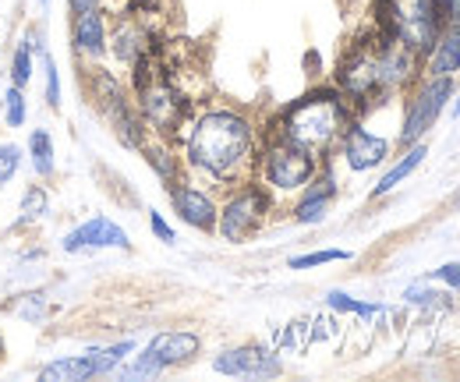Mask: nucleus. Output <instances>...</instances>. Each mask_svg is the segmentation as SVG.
Masks as SVG:
<instances>
[{"instance_id": "obj_17", "label": "nucleus", "mask_w": 460, "mask_h": 382, "mask_svg": "<svg viewBox=\"0 0 460 382\" xmlns=\"http://www.w3.org/2000/svg\"><path fill=\"white\" fill-rule=\"evenodd\" d=\"M32 54H43V47L36 43V29L25 32V40L14 47V60H11V85L25 89L32 78Z\"/></svg>"}, {"instance_id": "obj_23", "label": "nucleus", "mask_w": 460, "mask_h": 382, "mask_svg": "<svg viewBox=\"0 0 460 382\" xmlns=\"http://www.w3.org/2000/svg\"><path fill=\"white\" fill-rule=\"evenodd\" d=\"M4 120H7V128H22L25 124V96H22L18 85H11L7 96H4Z\"/></svg>"}, {"instance_id": "obj_25", "label": "nucleus", "mask_w": 460, "mask_h": 382, "mask_svg": "<svg viewBox=\"0 0 460 382\" xmlns=\"http://www.w3.org/2000/svg\"><path fill=\"white\" fill-rule=\"evenodd\" d=\"M18 166H22V149L18 146H0V184H7L14 173H18Z\"/></svg>"}, {"instance_id": "obj_7", "label": "nucleus", "mask_w": 460, "mask_h": 382, "mask_svg": "<svg viewBox=\"0 0 460 382\" xmlns=\"http://www.w3.org/2000/svg\"><path fill=\"white\" fill-rule=\"evenodd\" d=\"M266 209H270V202H266V195H262L259 188L241 191L237 199H230L227 209H224V217H220V234H224L227 241H241V237H248V234L255 230V223L262 219Z\"/></svg>"}, {"instance_id": "obj_20", "label": "nucleus", "mask_w": 460, "mask_h": 382, "mask_svg": "<svg viewBox=\"0 0 460 382\" xmlns=\"http://www.w3.org/2000/svg\"><path fill=\"white\" fill-rule=\"evenodd\" d=\"M330 199H333V188H315L308 191V199L297 206V223H319L330 209Z\"/></svg>"}, {"instance_id": "obj_32", "label": "nucleus", "mask_w": 460, "mask_h": 382, "mask_svg": "<svg viewBox=\"0 0 460 382\" xmlns=\"http://www.w3.org/2000/svg\"><path fill=\"white\" fill-rule=\"evenodd\" d=\"M103 0H67V7H71V14H78V11H93V7H100Z\"/></svg>"}, {"instance_id": "obj_1", "label": "nucleus", "mask_w": 460, "mask_h": 382, "mask_svg": "<svg viewBox=\"0 0 460 382\" xmlns=\"http://www.w3.org/2000/svg\"><path fill=\"white\" fill-rule=\"evenodd\" d=\"M188 156L191 164L202 166L206 173L213 177H237V170L248 164L252 156V128L244 117L227 113V110H217V113H206L191 138H188Z\"/></svg>"}, {"instance_id": "obj_2", "label": "nucleus", "mask_w": 460, "mask_h": 382, "mask_svg": "<svg viewBox=\"0 0 460 382\" xmlns=\"http://www.w3.org/2000/svg\"><path fill=\"white\" fill-rule=\"evenodd\" d=\"M344 131V107L333 93H315L301 103H294L284 117V135L290 142L305 146L308 153L326 149Z\"/></svg>"}, {"instance_id": "obj_16", "label": "nucleus", "mask_w": 460, "mask_h": 382, "mask_svg": "<svg viewBox=\"0 0 460 382\" xmlns=\"http://www.w3.org/2000/svg\"><path fill=\"white\" fill-rule=\"evenodd\" d=\"M93 376H100V369H96L93 354L60 358V361H50V365L40 372V379L43 382H85V379H93Z\"/></svg>"}, {"instance_id": "obj_21", "label": "nucleus", "mask_w": 460, "mask_h": 382, "mask_svg": "<svg viewBox=\"0 0 460 382\" xmlns=\"http://www.w3.org/2000/svg\"><path fill=\"white\" fill-rule=\"evenodd\" d=\"M344 259H350V252H341V248H326V252H312V255H294L288 266H290V270H312V266L344 262Z\"/></svg>"}, {"instance_id": "obj_26", "label": "nucleus", "mask_w": 460, "mask_h": 382, "mask_svg": "<svg viewBox=\"0 0 460 382\" xmlns=\"http://www.w3.org/2000/svg\"><path fill=\"white\" fill-rule=\"evenodd\" d=\"M43 71H47V103L58 110L60 107V75L50 54H43Z\"/></svg>"}, {"instance_id": "obj_6", "label": "nucleus", "mask_w": 460, "mask_h": 382, "mask_svg": "<svg viewBox=\"0 0 460 382\" xmlns=\"http://www.w3.org/2000/svg\"><path fill=\"white\" fill-rule=\"evenodd\" d=\"M447 100H450V75H439V78H432V82L418 93V100L407 110V120H403V131H401L403 146L418 142V138L436 124V117H439V110L447 107Z\"/></svg>"}, {"instance_id": "obj_10", "label": "nucleus", "mask_w": 460, "mask_h": 382, "mask_svg": "<svg viewBox=\"0 0 460 382\" xmlns=\"http://www.w3.org/2000/svg\"><path fill=\"white\" fill-rule=\"evenodd\" d=\"M386 153H390L386 138H379V135H372V131H365V128H350V131H347L344 156L350 170H372V166H379L386 160Z\"/></svg>"}, {"instance_id": "obj_14", "label": "nucleus", "mask_w": 460, "mask_h": 382, "mask_svg": "<svg viewBox=\"0 0 460 382\" xmlns=\"http://www.w3.org/2000/svg\"><path fill=\"white\" fill-rule=\"evenodd\" d=\"M460 67V22H450V29L443 36H436L432 57H429V71L432 78L439 75H454Z\"/></svg>"}, {"instance_id": "obj_34", "label": "nucleus", "mask_w": 460, "mask_h": 382, "mask_svg": "<svg viewBox=\"0 0 460 382\" xmlns=\"http://www.w3.org/2000/svg\"><path fill=\"white\" fill-rule=\"evenodd\" d=\"M40 4H47V0H40Z\"/></svg>"}, {"instance_id": "obj_9", "label": "nucleus", "mask_w": 460, "mask_h": 382, "mask_svg": "<svg viewBox=\"0 0 460 382\" xmlns=\"http://www.w3.org/2000/svg\"><path fill=\"white\" fill-rule=\"evenodd\" d=\"M85 248H128V234L114 219L93 217L64 237V252H85Z\"/></svg>"}, {"instance_id": "obj_18", "label": "nucleus", "mask_w": 460, "mask_h": 382, "mask_svg": "<svg viewBox=\"0 0 460 382\" xmlns=\"http://www.w3.org/2000/svg\"><path fill=\"white\" fill-rule=\"evenodd\" d=\"M425 156H429V149H425V146H411V149H407V156H403L401 164L394 166V170H386V173H383V181L376 184V195H386V191H394V188H397L403 177H407L414 166L421 164Z\"/></svg>"}, {"instance_id": "obj_30", "label": "nucleus", "mask_w": 460, "mask_h": 382, "mask_svg": "<svg viewBox=\"0 0 460 382\" xmlns=\"http://www.w3.org/2000/svg\"><path fill=\"white\" fill-rule=\"evenodd\" d=\"M436 280H443V283H450V287H457L460 290V262H450V266H439L436 270Z\"/></svg>"}, {"instance_id": "obj_12", "label": "nucleus", "mask_w": 460, "mask_h": 382, "mask_svg": "<svg viewBox=\"0 0 460 382\" xmlns=\"http://www.w3.org/2000/svg\"><path fill=\"white\" fill-rule=\"evenodd\" d=\"M173 209L195 230H213L217 227V206L209 202V195H202L195 188H177L173 191Z\"/></svg>"}, {"instance_id": "obj_19", "label": "nucleus", "mask_w": 460, "mask_h": 382, "mask_svg": "<svg viewBox=\"0 0 460 382\" xmlns=\"http://www.w3.org/2000/svg\"><path fill=\"white\" fill-rule=\"evenodd\" d=\"M29 156H32V166H36V173L40 177H50L54 173V138H50V131H32V138H29Z\"/></svg>"}, {"instance_id": "obj_28", "label": "nucleus", "mask_w": 460, "mask_h": 382, "mask_svg": "<svg viewBox=\"0 0 460 382\" xmlns=\"http://www.w3.org/2000/svg\"><path fill=\"white\" fill-rule=\"evenodd\" d=\"M411 305H425V308H432V305H439V294L436 290H425V287H407V294H403Z\"/></svg>"}, {"instance_id": "obj_22", "label": "nucleus", "mask_w": 460, "mask_h": 382, "mask_svg": "<svg viewBox=\"0 0 460 382\" xmlns=\"http://www.w3.org/2000/svg\"><path fill=\"white\" fill-rule=\"evenodd\" d=\"M138 40H142V36H138V29H135V25H120V29H117V57H120V60H138V54H142V43H138Z\"/></svg>"}, {"instance_id": "obj_11", "label": "nucleus", "mask_w": 460, "mask_h": 382, "mask_svg": "<svg viewBox=\"0 0 460 382\" xmlns=\"http://www.w3.org/2000/svg\"><path fill=\"white\" fill-rule=\"evenodd\" d=\"M71 40H75V47L82 54L89 57L103 54V47H107V18H103V11L100 7L78 11L75 22H71Z\"/></svg>"}, {"instance_id": "obj_33", "label": "nucleus", "mask_w": 460, "mask_h": 382, "mask_svg": "<svg viewBox=\"0 0 460 382\" xmlns=\"http://www.w3.org/2000/svg\"><path fill=\"white\" fill-rule=\"evenodd\" d=\"M454 117H460V100H457V107H454Z\"/></svg>"}, {"instance_id": "obj_27", "label": "nucleus", "mask_w": 460, "mask_h": 382, "mask_svg": "<svg viewBox=\"0 0 460 382\" xmlns=\"http://www.w3.org/2000/svg\"><path fill=\"white\" fill-rule=\"evenodd\" d=\"M22 213H25V219H36L40 213H47V195H43V188H32V191L25 195Z\"/></svg>"}, {"instance_id": "obj_31", "label": "nucleus", "mask_w": 460, "mask_h": 382, "mask_svg": "<svg viewBox=\"0 0 460 382\" xmlns=\"http://www.w3.org/2000/svg\"><path fill=\"white\" fill-rule=\"evenodd\" d=\"M439 11H443V18L460 22V0H439Z\"/></svg>"}, {"instance_id": "obj_8", "label": "nucleus", "mask_w": 460, "mask_h": 382, "mask_svg": "<svg viewBox=\"0 0 460 382\" xmlns=\"http://www.w3.org/2000/svg\"><path fill=\"white\" fill-rule=\"evenodd\" d=\"M213 369L224 372V376H248V379L280 376V361L270 351H262V347H234V351H224L213 361Z\"/></svg>"}, {"instance_id": "obj_13", "label": "nucleus", "mask_w": 460, "mask_h": 382, "mask_svg": "<svg viewBox=\"0 0 460 382\" xmlns=\"http://www.w3.org/2000/svg\"><path fill=\"white\" fill-rule=\"evenodd\" d=\"M142 110H146V117L160 128V131H171L177 128V120H181V100L173 96L167 85H149V89H142Z\"/></svg>"}, {"instance_id": "obj_5", "label": "nucleus", "mask_w": 460, "mask_h": 382, "mask_svg": "<svg viewBox=\"0 0 460 382\" xmlns=\"http://www.w3.org/2000/svg\"><path fill=\"white\" fill-rule=\"evenodd\" d=\"M312 173H315V160H312V153L305 146L290 142L288 135L277 146H270V153H266V177H270V184H277L284 191H294V188L308 184Z\"/></svg>"}, {"instance_id": "obj_4", "label": "nucleus", "mask_w": 460, "mask_h": 382, "mask_svg": "<svg viewBox=\"0 0 460 382\" xmlns=\"http://www.w3.org/2000/svg\"><path fill=\"white\" fill-rule=\"evenodd\" d=\"M199 354V336L195 333H160L149 340V347L120 372L124 379H146V376H160L164 369L181 365L188 358Z\"/></svg>"}, {"instance_id": "obj_24", "label": "nucleus", "mask_w": 460, "mask_h": 382, "mask_svg": "<svg viewBox=\"0 0 460 382\" xmlns=\"http://www.w3.org/2000/svg\"><path fill=\"white\" fill-rule=\"evenodd\" d=\"M330 305H333L337 312H354V315H365V319L379 312L376 305H365V301H354V298H347V294H341V290H333V294H330Z\"/></svg>"}, {"instance_id": "obj_15", "label": "nucleus", "mask_w": 460, "mask_h": 382, "mask_svg": "<svg viewBox=\"0 0 460 382\" xmlns=\"http://www.w3.org/2000/svg\"><path fill=\"white\" fill-rule=\"evenodd\" d=\"M376 85H383V78H379V57L358 54L344 67V89L354 93V96H365V93H372Z\"/></svg>"}, {"instance_id": "obj_3", "label": "nucleus", "mask_w": 460, "mask_h": 382, "mask_svg": "<svg viewBox=\"0 0 460 382\" xmlns=\"http://www.w3.org/2000/svg\"><path fill=\"white\" fill-rule=\"evenodd\" d=\"M383 18L390 25V36L411 54H425L432 50L436 36H439V0H383Z\"/></svg>"}, {"instance_id": "obj_29", "label": "nucleus", "mask_w": 460, "mask_h": 382, "mask_svg": "<svg viewBox=\"0 0 460 382\" xmlns=\"http://www.w3.org/2000/svg\"><path fill=\"white\" fill-rule=\"evenodd\" d=\"M149 227H153V234H156L160 241H167V244H173V227H171V223H167L164 217H160L156 209L149 213Z\"/></svg>"}]
</instances>
